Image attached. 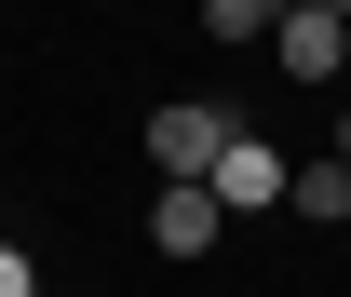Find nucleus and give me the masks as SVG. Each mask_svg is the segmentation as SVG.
I'll return each mask as SVG.
<instances>
[{
    "mask_svg": "<svg viewBox=\"0 0 351 297\" xmlns=\"http://www.w3.org/2000/svg\"><path fill=\"white\" fill-rule=\"evenodd\" d=\"M217 230H230L217 189H162V203H149V243H162V257H217Z\"/></svg>",
    "mask_w": 351,
    "mask_h": 297,
    "instance_id": "nucleus-4",
    "label": "nucleus"
},
{
    "mask_svg": "<svg viewBox=\"0 0 351 297\" xmlns=\"http://www.w3.org/2000/svg\"><path fill=\"white\" fill-rule=\"evenodd\" d=\"M338 163H351V108H338Z\"/></svg>",
    "mask_w": 351,
    "mask_h": 297,
    "instance_id": "nucleus-7",
    "label": "nucleus"
},
{
    "mask_svg": "<svg viewBox=\"0 0 351 297\" xmlns=\"http://www.w3.org/2000/svg\"><path fill=\"white\" fill-rule=\"evenodd\" d=\"M284 216H311V230H338V216H351V163H338V149H324V163H298Z\"/></svg>",
    "mask_w": 351,
    "mask_h": 297,
    "instance_id": "nucleus-5",
    "label": "nucleus"
},
{
    "mask_svg": "<svg viewBox=\"0 0 351 297\" xmlns=\"http://www.w3.org/2000/svg\"><path fill=\"white\" fill-rule=\"evenodd\" d=\"M230 149H243L230 108H149V176H162V189H217Z\"/></svg>",
    "mask_w": 351,
    "mask_h": 297,
    "instance_id": "nucleus-1",
    "label": "nucleus"
},
{
    "mask_svg": "<svg viewBox=\"0 0 351 297\" xmlns=\"http://www.w3.org/2000/svg\"><path fill=\"white\" fill-rule=\"evenodd\" d=\"M270 54H284V82H351V14L338 0H298L270 27Z\"/></svg>",
    "mask_w": 351,
    "mask_h": 297,
    "instance_id": "nucleus-2",
    "label": "nucleus"
},
{
    "mask_svg": "<svg viewBox=\"0 0 351 297\" xmlns=\"http://www.w3.org/2000/svg\"><path fill=\"white\" fill-rule=\"evenodd\" d=\"M0 297H41V270H27V243H0Z\"/></svg>",
    "mask_w": 351,
    "mask_h": 297,
    "instance_id": "nucleus-6",
    "label": "nucleus"
},
{
    "mask_svg": "<svg viewBox=\"0 0 351 297\" xmlns=\"http://www.w3.org/2000/svg\"><path fill=\"white\" fill-rule=\"evenodd\" d=\"M284 189H298V163H284V149H257V135H243V149L217 163V216H270Z\"/></svg>",
    "mask_w": 351,
    "mask_h": 297,
    "instance_id": "nucleus-3",
    "label": "nucleus"
}]
</instances>
